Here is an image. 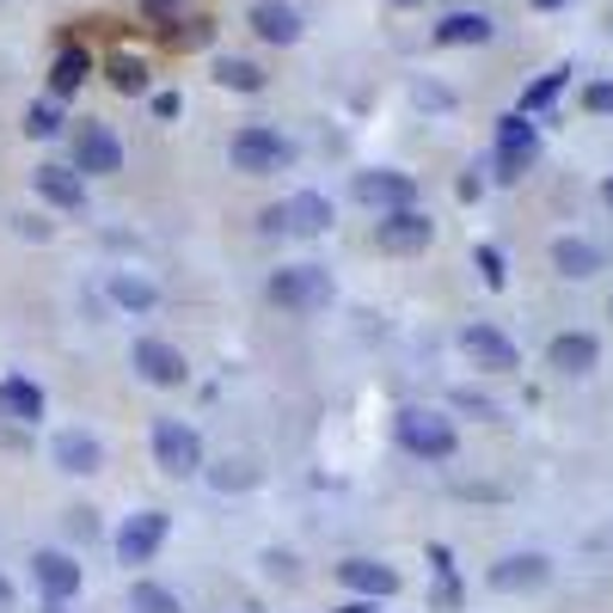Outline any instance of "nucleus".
<instances>
[{
  "label": "nucleus",
  "instance_id": "obj_1",
  "mask_svg": "<svg viewBox=\"0 0 613 613\" xmlns=\"http://www.w3.org/2000/svg\"><path fill=\"white\" fill-rule=\"evenodd\" d=\"M270 301L307 320V313H325L337 301V282L325 264H282V270H270Z\"/></svg>",
  "mask_w": 613,
  "mask_h": 613
},
{
  "label": "nucleus",
  "instance_id": "obj_2",
  "mask_svg": "<svg viewBox=\"0 0 613 613\" xmlns=\"http://www.w3.org/2000/svg\"><path fill=\"white\" fill-rule=\"evenodd\" d=\"M228 160H233V172H245V178H270V172L294 166V141L276 136L270 123H245V129H233Z\"/></svg>",
  "mask_w": 613,
  "mask_h": 613
},
{
  "label": "nucleus",
  "instance_id": "obj_3",
  "mask_svg": "<svg viewBox=\"0 0 613 613\" xmlns=\"http://www.w3.org/2000/svg\"><path fill=\"white\" fill-rule=\"evenodd\" d=\"M393 429H398V448L417 460H454V448H460L454 424H448L442 412H429V405H405V412L393 417Z\"/></svg>",
  "mask_w": 613,
  "mask_h": 613
},
{
  "label": "nucleus",
  "instance_id": "obj_4",
  "mask_svg": "<svg viewBox=\"0 0 613 613\" xmlns=\"http://www.w3.org/2000/svg\"><path fill=\"white\" fill-rule=\"evenodd\" d=\"M153 460H160L166 478L203 473V436L190 424H178V417H160V424H153Z\"/></svg>",
  "mask_w": 613,
  "mask_h": 613
},
{
  "label": "nucleus",
  "instance_id": "obj_5",
  "mask_svg": "<svg viewBox=\"0 0 613 613\" xmlns=\"http://www.w3.org/2000/svg\"><path fill=\"white\" fill-rule=\"evenodd\" d=\"M325 228H332V197H320V190H294L289 203L264 209V233H301V240H313Z\"/></svg>",
  "mask_w": 613,
  "mask_h": 613
},
{
  "label": "nucleus",
  "instance_id": "obj_6",
  "mask_svg": "<svg viewBox=\"0 0 613 613\" xmlns=\"http://www.w3.org/2000/svg\"><path fill=\"white\" fill-rule=\"evenodd\" d=\"M534 153H540V129L521 117V111H509V117L497 123V178L516 184L521 172L534 166Z\"/></svg>",
  "mask_w": 613,
  "mask_h": 613
},
{
  "label": "nucleus",
  "instance_id": "obj_7",
  "mask_svg": "<svg viewBox=\"0 0 613 613\" xmlns=\"http://www.w3.org/2000/svg\"><path fill=\"white\" fill-rule=\"evenodd\" d=\"M129 368H136L148 386H184V381H190V362H184V350H178V344H166V337H136Z\"/></svg>",
  "mask_w": 613,
  "mask_h": 613
},
{
  "label": "nucleus",
  "instance_id": "obj_8",
  "mask_svg": "<svg viewBox=\"0 0 613 613\" xmlns=\"http://www.w3.org/2000/svg\"><path fill=\"white\" fill-rule=\"evenodd\" d=\"M166 528H172L166 509H141V516H129L117 528V565H153V552L166 546Z\"/></svg>",
  "mask_w": 613,
  "mask_h": 613
},
{
  "label": "nucleus",
  "instance_id": "obj_9",
  "mask_svg": "<svg viewBox=\"0 0 613 613\" xmlns=\"http://www.w3.org/2000/svg\"><path fill=\"white\" fill-rule=\"evenodd\" d=\"M74 172H86V178H111V172H123V141L111 136L105 123H80L74 129Z\"/></svg>",
  "mask_w": 613,
  "mask_h": 613
},
{
  "label": "nucleus",
  "instance_id": "obj_10",
  "mask_svg": "<svg viewBox=\"0 0 613 613\" xmlns=\"http://www.w3.org/2000/svg\"><path fill=\"white\" fill-rule=\"evenodd\" d=\"M356 203H368V209H381V215L417 209V178L412 172H386V166L356 172Z\"/></svg>",
  "mask_w": 613,
  "mask_h": 613
},
{
  "label": "nucleus",
  "instance_id": "obj_11",
  "mask_svg": "<svg viewBox=\"0 0 613 613\" xmlns=\"http://www.w3.org/2000/svg\"><path fill=\"white\" fill-rule=\"evenodd\" d=\"M374 240H381V252H393V258H412V252H424V245L436 240V221H429L424 209H393L374 221Z\"/></svg>",
  "mask_w": 613,
  "mask_h": 613
},
{
  "label": "nucleus",
  "instance_id": "obj_12",
  "mask_svg": "<svg viewBox=\"0 0 613 613\" xmlns=\"http://www.w3.org/2000/svg\"><path fill=\"white\" fill-rule=\"evenodd\" d=\"M460 350H466L473 368H485V374H516L521 368V350L497 332V325H466V332H460Z\"/></svg>",
  "mask_w": 613,
  "mask_h": 613
},
{
  "label": "nucleus",
  "instance_id": "obj_13",
  "mask_svg": "<svg viewBox=\"0 0 613 613\" xmlns=\"http://www.w3.org/2000/svg\"><path fill=\"white\" fill-rule=\"evenodd\" d=\"M552 582V558L546 552H509L490 565V589H504V595H528V589H546Z\"/></svg>",
  "mask_w": 613,
  "mask_h": 613
},
{
  "label": "nucleus",
  "instance_id": "obj_14",
  "mask_svg": "<svg viewBox=\"0 0 613 613\" xmlns=\"http://www.w3.org/2000/svg\"><path fill=\"white\" fill-rule=\"evenodd\" d=\"M31 184H37V197H44L49 209H68V215L86 209V178H80L74 166H61V160H44V166L31 172Z\"/></svg>",
  "mask_w": 613,
  "mask_h": 613
},
{
  "label": "nucleus",
  "instance_id": "obj_15",
  "mask_svg": "<svg viewBox=\"0 0 613 613\" xmlns=\"http://www.w3.org/2000/svg\"><path fill=\"white\" fill-rule=\"evenodd\" d=\"M31 582L44 589V601H74L86 570H80L68 552H37V558H31Z\"/></svg>",
  "mask_w": 613,
  "mask_h": 613
},
{
  "label": "nucleus",
  "instance_id": "obj_16",
  "mask_svg": "<svg viewBox=\"0 0 613 613\" xmlns=\"http://www.w3.org/2000/svg\"><path fill=\"white\" fill-rule=\"evenodd\" d=\"M595 362H601V344L589 332H558L546 344V368H558V374H595Z\"/></svg>",
  "mask_w": 613,
  "mask_h": 613
},
{
  "label": "nucleus",
  "instance_id": "obj_17",
  "mask_svg": "<svg viewBox=\"0 0 613 613\" xmlns=\"http://www.w3.org/2000/svg\"><path fill=\"white\" fill-rule=\"evenodd\" d=\"M337 582L356 589V595H368V601H386L398 589V570L381 565V558H344V565H337Z\"/></svg>",
  "mask_w": 613,
  "mask_h": 613
},
{
  "label": "nucleus",
  "instance_id": "obj_18",
  "mask_svg": "<svg viewBox=\"0 0 613 613\" xmlns=\"http://www.w3.org/2000/svg\"><path fill=\"white\" fill-rule=\"evenodd\" d=\"M245 25L258 31L264 44H294V37H301V13H294L289 0H258V7L245 13Z\"/></svg>",
  "mask_w": 613,
  "mask_h": 613
},
{
  "label": "nucleus",
  "instance_id": "obj_19",
  "mask_svg": "<svg viewBox=\"0 0 613 613\" xmlns=\"http://www.w3.org/2000/svg\"><path fill=\"white\" fill-rule=\"evenodd\" d=\"M86 80H92V49H80V44L56 49V61H49V99H74Z\"/></svg>",
  "mask_w": 613,
  "mask_h": 613
},
{
  "label": "nucleus",
  "instance_id": "obj_20",
  "mask_svg": "<svg viewBox=\"0 0 613 613\" xmlns=\"http://www.w3.org/2000/svg\"><path fill=\"white\" fill-rule=\"evenodd\" d=\"M0 417L7 424H37L44 417V386L25 381V374H7L0 381Z\"/></svg>",
  "mask_w": 613,
  "mask_h": 613
},
{
  "label": "nucleus",
  "instance_id": "obj_21",
  "mask_svg": "<svg viewBox=\"0 0 613 613\" xmlns=\"http://www.w3.org/2000/svg\"><path fill=\"white\" fill-rule=\"evenodd\" d=\"M56 466H61V473H74V478H86V473L105 466V448L92 442L86 429H61V436H56Z\"/></svg>",
  "mask_w": 613,
  "mask_h": 613
},
{
  "label": "nucleus",
  "instance_id": "obj_22",
  "mask_svg": "<svg viewBox=\"0 0 613 613\" xmlns=\"http://www.w3.org/2000/svg\"><path fill=\"white\" fill-rule=\"evenodd\" d=\"M490 37H497L490 13H448L442 25H436V44L442 49H473V44H490Z\"/></svg>",
  "mask_w": 613,
  "mask_h": 613
},
{
  "label": "nucleus",
  "instance_id": "obj_23",
  "mask_svg": "<svg viewBox=\"0 0 613 613\" xmlns=\"http://www.w3.org/2000/svg\"><path fill=\"white\" fill-rule=\"evenodd\" d=\"M552 270L570 276V282H582V276L601 270V252L589 240H570V233H565V240H552Z\"/></svg>",
  "mask_w": 613,
  "mask_h": 613
},
{
  "label": "nucleus",
  "instance_id": "obj_24",
  "mask_svg": "<svg viewBox=\"0 0 613 613\" xmlns=\"http://www.w3.org/2000/svg\"><path fill=\"white\" fill-rule=\"evenodd\" d=\"M111 301H117L123 313H153V307H160V289H153L148 276L117 270V276H111Z\"/></svg>",
  "mask_w": 613,
  "mask_h": 613
},
{
  "label": "nucleus",
  "instance_id": "obj_25",
  "mask_svg": "<svg viewBox=\"0 0 613 613\" xmlns=\"http://www.w3.org/2000/svg\"><path fill=\"white\" fill-rule=\"evenodd\" d=\"M105 80L123 92V99H141V92H148V61L129 56V49H117V56L105 61Z\"/></svg>",
  "mask_w": 613,
  "mask_h": 613
},
{
  "label": "nucleus",
  "instance_id": "obj_26",
  "mask_svg": "<svg viewBox=\"0 0 613 613\" xmlns=\"http://www.w3.org/2000/svg\"><path fill=\"white\" fill-rule=\"evenodd\" d=\"M215 80L228 92H264V68L258 61H245V56H221L215 61Z\"/></svg>",
  "mask_w": 613,
  "mask_h": 613
},
{
  "label": "nucleus",
  "instance_id": "obj_27",
  "mask_svg": "<svg viewBox=\"0 0 613 613\" xmlns=\"http://www.w3.org/2000/svg\"><path fill=\"white\" fill-rule=\"evenodd\" d=\"M61 99H31V111H25V136L31 141H49V136H61Z\"/></svg>",
  "mask_w": 613,
  "mask_h": 613
},
{
  "label": "nucleus",
  "instance_id": "obj_28",
  "mask_svg": "<svg viewBox=\"0 0 613 613\" xmlns=\"http://www.w3.org/2000/svg\"><path fill=\"white\" fill-rule=\"evenodd\" d=\"M565 80H570V68H552V74H540L534 86L521 92V117H534V111H552V99L565 92Z\"/></svg>",
  "mask_w": 613,
  "mask_h": 613
},
{
  "label": "nucleus",
  "instance_id": "obj_29",
  "mask_svg": "<svg viewBox=\"0 0 613 613\" xmlns=\"http://www.w3.org/2000/svg\"><path fill=\"white\" fill-rule=\"evenodd\" d=\"M129 608L136 613H184V601L172 595L166 582H136V589H129Z\"/></svg>",
  "mask_w": 613,
  "mask_h": 613
},
{
  "label": "nucleus",
  "instance_id": "obj_30",
  "mask_svg": "<svg viewBox=\"0 0 613 613\" xmlns=\"http://www.w3.org/2000/svg\"><path fill=\"white\" fill-rule=\"evenodd\" d=\"M166 37H172V49H209L215 44V25H209V19H172Z\"/></svg>",
  "mask_w": 613,
  "mask_h": 613
},
{
  "label": "nucleus",
  "instance_id": "obj_31",
  "mask_svg": "<svg viewBox=\"0 0 613 613\" xmlns=\"http://www.w3.org/2000/svg\"><path fill=\"white\" fill-rule=\"evenodd\" d=\"M209 485H215V490H245V485H258V473H252V466H233V460H228V466H215V473H209Z\"/></svg>",
  "mask_w": 613,
  "mask_h": 613
},
{
  "label": "nucleus",
  "instance_id": "obj_32",
  "mask_svg": "<svg viewBox=\"0 0 613 613\" xmlns=\"http://www.w3.org/2000/svg\"><path fill=\"white\" fill-rule=\"evenodd\" d=\"M473 258H478V276H485V282H490V289H504V252H497V245H478V252H473Z\"/></svg>",
  "mask_w": 613,
  "mask_h": 613
},
{
  "label": "nucleus",
  "instance_id": "obj_33",
  "mask_svg": "<svg viewBox=\"0 0 613 613\" xmlns=\"http://www.w3.org/2000/svg\"><path fill=\"white\" fill-rule=\"evenodd\" d=\"M582 105L595 111V117H613V80H595V86L582 92Z\"/></svg>",
  "mask_w": 613,
  "mask_h": 613
},
{
  "label": "nucleus",
  "instance_id": "obj_34",
  "mask_svg": "<svg viewBox=\"0 0 613 613\" xmlns=\"http://www.w3.org/2000/svg\"><path fill=\"white\" fill-rule=\"evenodd\" d=\"M454 405H460V412H478V417H497V405H490L485 393H473V386H460V393H454Z\"/></svg>",
  "mask_w": 613,
  "mask_h": 613
},
{
  "label": "nucleus",
  "instance_id": "obj_35",
  "mask_svg": "<svg viewBox=\"0 0 613 613\" xmlns=\"http://www.w3.org/2000/svg\"><path fill=\"white\" fill-rule=\"evenodd\" d=\"M68 534L92 540V534H99V516H92V509H68Z\"/></svg>",
  "mask_w": 613,
  "mask_h": 613
},
{
  "label": "nucleus",
  "instance_id": "obj_36",
  "mask_svg": "<svg viewBox=\"0 0 613 613\" xmlns=\"http://www.w3.org/2000/svg\"><path fill=\"white\" fill-rule=\"evenodd\" d=\"M178 7H184V0H141V13H148L153 25H172V19H178Z\"/></svg>",
  "mask_w": 613,
  "mask_h": 613
},
{
  "label": "nucleus",
  "instance_id": "obj_37",
  "mask_svg": "<svg viewBox=\"0 0 613 613\" xmlns=\"http://www.w3.org/2000/svg\"><path fill=\"white\" fill-rule=\"evenodd\" d=\"M19 233H25V240H49V221H37V215H19Z\"/></svg>",
  "mask_w": 613,
  "mask_h": 613
},
{
  "label": "nucleus",
  "instance_id": "obj_38",
  "mask_svg": "<svg viewBox=\"0 0 613 613\" xmlns=\"http://www.w3.org/2000/svg\"><path fill=\"white\" fill-rule=\"evenodd\" d=\"M153 117H178V92H153Z\"/></svg>",
  "mask_w": 613,
  "mask_h": 613
},
{
  "label": "nucleus",
  "instance_id": "obj_39",
  "mask_svg": "<svg viewBox=\"0 0 613 613\" xmlns=\"http://www.w3.org/2000/svg\"><path fill=\"white\" fill-rule=\"evenodd\" d=\"M332 613H374V601H368V595H356V601H344V608H332Z\"/></svg>",
  "mask_w": 613,
  "mask_h": 613
},
{
  "label": "nucleus",
  "instance_id": "obj_40",
  "mask_svg": "<svg viewBox=\"0 0 613 613\" xmlns=\"http://www.w3.org/2000/svg\"><path fill=\"white\" fill-rule=\"evenodd\" d=\"M7 608H13V582L0 577V613H7Z\"/></svg>",
  "mask_w": 613,
  "mask_h": 613
},
{
  "label": "nucleus",
  "instance_id": "obj_41",
  "mask_svg": "<svg viewBox=\"0 0 613 613\" xmlns=\"http://www.w3.org/2000/svg\"><path fill=\"white\" fill-rule=\"evenodd\" d=\"M44 613H74V608H68V601H44Z\"/></svg>",
  "mask_w": 613,
  "mask_h": 613
},
{
  "label": "nucleus",
  "instance_id": "obj_42",
  "mask_svg": "<svg viewBox=\"0 0 613 613\" xmlns=\"http://www.w3.org/2000/svg\"><path fill=\"white\" fill-rule=\"evenodd\" d=\"M534 7H540V13H552V7H565V0H534Z\"/></svg>",
  "mask_w": 613,
  "mask_h": 613
},
{
  "label": "nucleus",
  "instance_id": "obj_43",
  "mask_svg": "<svg viewBox=\"0 0 613 613\" xmlns=\"http://www.w3.org/2000/svg\"><path fill=\"white\" fill-rule=\"evenodd\" d=\"M601 197H608V209H613V178H608V184H601Z\"/></svg>",
  "mask_w": 613,
  "mask_h": 613
},
{
  "label": "nucleus",
  "instance_id": "obj_44",
  "mask_svg": "<svg viewBox=\"0 0 613 613\" xmlns=\"http://www.w3.org/2000/svg\"><path fill=\"white\" fill-rule=\"evenodd\" d=\"M393 7H424V0H393Z\"/></svg>",
  "mask_w": 613,
  "mask_h": 613
}]
</instances>
